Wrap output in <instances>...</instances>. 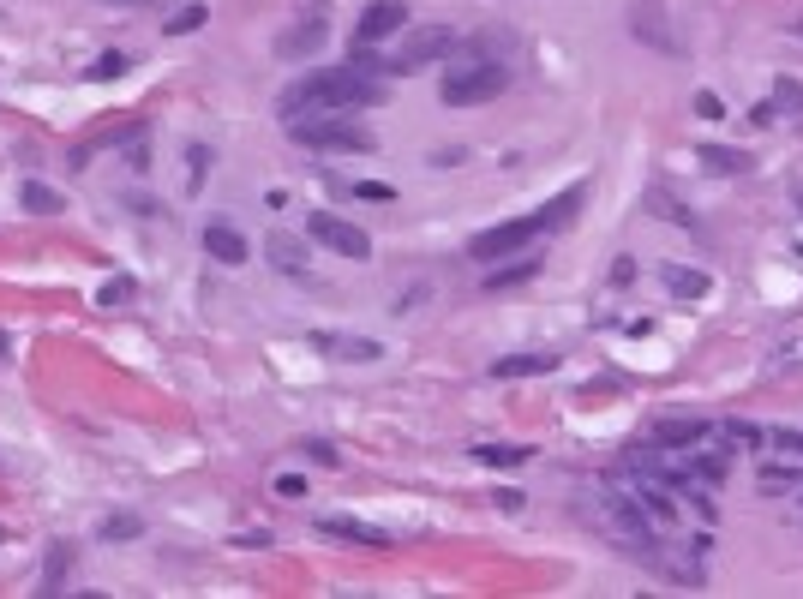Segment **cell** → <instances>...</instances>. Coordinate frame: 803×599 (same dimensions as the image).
<instances>
[{
  "label": "cell",
  "mask_w": 803,
  "mask_h": 599,
  "mask_svg": "<svg viewBox=\"0 0 803 599\" xmlns=\"http://www.w3.org/2000/svg\"><path fill=\"white\" fill-rule=\"evenodd\" d=\"M384 84H372V72L360 66H330V72H306L300 84H288L276 96V114L294 120V114H354L366 102H378Z\"/></svg>",
  "instance_id": "cell-1"
},
{
  "label": "cell",
  "mask_w": 803,
  "mask_h": 599,
  "mask_svg": "<svg viewBox=\"0 0 803 599\" xmlns=\"http://www.w3.org/2000/svg\"><path fill=\"white\" fill-rule=\"evenodd\" d=\"M510 90V66L498 60L492 42H462L450 54V72L438 84V102L444 108H480V102H498Z\"/></svg>",
  "instance_id": "cell-2"
},
{
  "label": "cell",
  "mask_w": 803,
  "mask_h": 599,
  "mask_svg": "<svg viewBox=\"0 0 803 599\" xmlns=\"http://www.w3.org/2000/svg\"><path fill=\"white\" fill-rule=\"evenodd\" d=\"M288 138L300 150H372V132L360 120H348V114H294Z\"/></svg>",
  "instance_id": "cell-3"
},
{
  "label": "cell",
  "mask_w": 803,
  "mask_h": 599,
  "mask_svg": "<svg viewBox=\"0 0 803 599\" xmlns=\"http://www.w3.org/2000/svg\"><path fill=\"white\" fill-rule=\"evenodd\" d=\"M462 48V36L450 30V24H420V30H408L402 42H396V54H384V72L390 78H408V72H420V66H432V60H450Z\"/></svg>",
  "instance_id": "cell-4"
},
{
  "label": "cell",
  "mask_w": 803,
  "mask_h": 599,
  "mask_svg": "<svg viewBox=\"0 0 803 599\" xmlns=\"http://www.w3.org/2000/svg\"><path fill=\"white\" fill-rule=\"evenodd\" d=\"M300 228H306V240L330 246L336 258H354V264H360V258H372V234H366V228H354V222H348V216H336V210H306V222H300Z\"/></svg>",
  "instance_id": "cell-5"
},
{
  "label": "cell",
  "mask_w": 803,
  "mask_h": 599,
  "mask_svg": "<svg viewBox=\"0 0 803 599\" xmlns=\"http://www.w3.org/2000/svg\"><path fill=\"white\" fill-rule=\"evenodd\" d=\"M540 228H534V216H516V222H498V228H486V234H474L468 240V258H480V264H498V258H510L516 246H528Z\"/></svg>",
  "instance_id": "cell-6"
},
{
  "label": "cell",
  "mask_w": 803,
  "mask_h": 599,
  "mask_svg": "<svg viewBox=\"0 0 803 599\" xmlns=\"http://www.w3.org/2000/svg\"><path fill=\"white\" fill-rule=\"evenodd\" d=\"M720 444V426L714 420H684V414H666L654 426V450H714Z\"/></svg>",
  "instance_id": "cell-7"
},
{
  "label": "cell",
  "mask_w": 803,
  "mask_h": 599,
  "mask_svg": "<svg viewBox=\"0 0 803 599\" xmlns=\"http://www.w3.org/2000/svg\"><path fill=\"white\" fill-rule=\"evenodd\" d=\"M630 30H636V42H648L660 54H684V42H678V30H672V18H666L660 0H636L630 6Z\"/></svg>",
  "instance_id": "cell-8"
},
{
  "label": "cell",
  "mask_w": 803,
  "mask_h": 599,
  "mask_svg": "<svg viewBox=\"0 0 803 599\" xmlns=\"http://www.w3.org/2000/svg\"><path fill=\"white\" fill-rule=\"evenodd\" d=\"M402 24H408V0H372L360 12V24H354V42L378 48L384 36H402Z\"/></svg>",
  "instance_id": "cell-9"
},
{
  "label": "cell",
  "mask_w": 803,
  "mask_h": 599,
  "mask_svg": "<svg viewBox=\"0 0 803 599\" xmlns=\"http://www.w3.org/2000/svg\"><path fill=\"white\" fill-rule=\"evenodd\" d=\"M264 258L276 264V276H288V282H312V258H306V240H300V234L276 228V234L264 240Z\"/></svg>",
  "instance_id": "cell-10"
},
{
  "label": "cell",
  "mask_w": 803,
  "mask_h": 599,
  "mask_svg": "<svg viewBox=\"0 0 803 599\" xmlns=\"http://www.w3.org/2000/svg\"><path fill=\"white\" fill-rule=\"evenodd\" d=\"M318 534L324 540H342V546H372V552H390L396 546L390 528H372V522H354V516H318Z\"/></svg>",
  "instance_id": "cell-11"
},
{
  "label": "cell",
  "mask_w": 803,
  "mask_h": 599,
  "mask_svg": "<svg viewBox=\"0 0 803 599\" xmlns=\"http://www.w3.org/2000/svg\"><path fill=\"white\" fill-rule=\"evenodd\" d=\"M204 252H210L216 264H246V258H252V240H246L228 216H210V222H204Z\"/></svg>",
  "instance_id": "cell-12"
},
{
  "label": "cell",
  "mask_w": 803,
  "mask_h": 599,
  "mask_svg": "<svg viewBox=\"0 0 803 599\" xmlns=\"http://www.w3.org/2000/svg\"><path fill=\"white\" fill-rule=\"evenodd\" d=\"M324 36H330V18H324V12H312V18H300V24H288V30L276 36V54H282V60L318 54V48H324Z\"/></svg>",
  "instance_id": "cell-13"
},
{
  "label": "cell",
  "mask_w": 803,
  "mask_h": 599,
  "mask_svg": "<svg viewBox=\"0 0 803 599\" xmlns=\"http://www.w3.org/2000/svg\"><path fill=\"white\" fill-rule=\"evenodd\" d=\"M582 198H588V186L576 180L570 192H558L552 204H540V210H534V228H540V234H558V228H570V222L582 216Z\"/></svg>",
  "instance_id": "cell-14"
},
{
  "label": "cell",
  "mask_w": 803,
  "mask_h": 599,
  "mask_svg": "<svg viewBox=\"0 0 803 599\" xmlns=\"http://www.w3.org/2000/svg\"><path fill=\"white\" fill-rule=\"evenodd\" d=\"M318 354H330L342 366H372V360H384V342H372V336H318Z\"/></svg>",
  "instance_id": "cell-15"
},
{
  "label": "cell",
  "mask_w": 803,
  "mask_h": 599,
  "mask_svg": "<svg viewBox=\"0 0 803 599\" xmlns=\"http://www.w3.org/2000/svg\"><path fill=\"white\" fill-rule=\"evenodd\" d=\"M564 354H498L492 360V378H534V372H558Z\"/></svg>",
  "instance_id": "cell-16"
},
{
  "label": "cell",
  "mask_w": 803,
  "mask_h": 599,
  "mask_svg": "<svg viewBox=\"0 0 803 599\" xmlns=\"http://www.w3.org/2000/svg\"><path fill=\"white\" fill-rule=\"evenodd\" d=\"M696 162L714 168V174H732V180H738V174H756V156H750V150H726V144H702Z\"/></svg>",
  "instance_id": "cell-17"
},
{
  "label": "cell",
  "mask_w": 803,
  "mask_h": 599,
  "mask_svg": "<svg viewBox=\"0 0 803 599\" xmlns=\"http://www.w3.org/2000/svg\"><path fill=\"white\" fill-rule=\"evenodd\" d=\"M762 372H768V378H803V336L774 342V348H768V360H762Z\"/></svg>",
  "instance_id": "cell-18"
},
{
  "label": "cell",
  "mask_w": 803,
  "mask_h": 599,
  "mask_svg": "<svg viewBox=\"0 0 803 599\" xmlns=\"http://www.w3.org/2000/svg\"><path fill=\"white\" fill-rule=\"evenodd\" d=\"M474 462H486V468H522V462H534V444H474Z\"/></svg>",
  "instance_id": "cell-19"
},
{
  "label": "cell",
  "mask_w": 803,
  "mask_h": 599,
  "mask_svg": "<svg viewBox=\"0 0 803 599\" xmlns=\"http://www.w3.org/2000/svg\"><path fill=\"white\" fill-rule=\"evenodd\" d=\"M660 276H666V288H672L678 300H702V294H708V276H702V270H690V264H666Z\"/></svg>",
  "instance_id": "cell-20"
},
{
  "label": "cell",
  "mask_w": 803,
  "mask_h": 599,
  "mask_svg": "<svg viewBox=\"0 0 803 599\" xmlns=\"http://www.w3.org/2000/svg\"><path fill=\"white\" fill-rule=\"evenodd\" d=\"M18 198H24V210H36V216H54V210H66V198H60L48 180H24V186H18Z\"/></svg>",
  "instance_id": "cell-21"
},
{
  "label": "cell",
  "mask_w": 803,
  "mask_h": 599,
  "mask_svg": "<svg viewBox=\"0 0 803 599\" xmlns=\"http://www.w3.org/2000/svg\"><path fill=\"white\" fill-rule=\"evenodd\" d=\"M648 210H654V216H666V222H678V228H702V222H696V210H690V204H678L666 186H654V192H648Z\"/></svg>",
  "instance_id": "cell-22"
},
{
  "label": "cell",
  "mask_w": 803,
  "mask_h": 599,
  "mask_svg": "<svg viewBox=\"0 0 803 599\" xmlns=\"http://www.w3.org/2000/svg\"><path fill=\"white\" fill-rule=\"evenodd\" d=\"M528 276H540V258H510V264L498 258V270L486 276V288L498 294V288H516V282H528Z\"/></svg>",
  "instance_id": "cell-23"
},
{
  "label": "cell",
  "mask_w": 803,
  "mask_h": 599,
  "mask_svg": "<svg viewBox=\"0 0 803 599\" xmlns=\"http://www.w3.org/2000/svg\"><path fill=\"white\" fill-rule=\"evenodd\" d=\"M210 24V6H180V12H168V24H162V36H192V30H204Z\"/></svg>",
  "instance_id": "cell-24"
},
{
  "label": "cell",
  "mask_w": 803,
  "mask_h": 599,
  "mask_svg": "<svg viewBox=\"0 0 803 599\" xmlns=\"http://www.w3.org/2000/svg\"><path fill=\"white\" fill-rule=\"evenodd\" d=\"M774 114H786L792 126H803V84L798 78H780L774 84Z\"/></svg>",
  "instance_id": "cell-25"
},
{
  "label": "cell",
  "mask_w": 803,
  "mask_h": 599,
  "mask_svg": "<svg viewBox=\"0 0 803 599\" xmlns=\"http://www.w3.org/2000/svg\"><path fill=\"white\" fill-rule=\"evenodd\" d=\"M336 192H354V198H372V204L396 198V186H384V180H336Z\"/></svg>",
  "instance_id": "cell-26"
},
{
  "label": "cell",
  "mask_w": 803,
  "mask_h": 599,
  "mask_svg": "<svg viewBox=\"0 0 803 599\" xmlns=\"http://www.w3.org/2000/svg\"><path fill=\"white\" fill-rule=\"evenodd\" d=\"M66 570H72V546H48V576H42V588H48V594H54V588H60V576H66Z\"/></svg>",
  "instance_id": "cell-27"
},
{
  "label": "cell",
  "mask_w": 803,
  "mask_h": 599,
  "mask_svg": "<svg viewBox=\"0 0 803 599\" xmlns=\"http://www.w3.org/2000/svg\"><path fill=\"white\" fill-rule=\"evenodd\" d=\"M126 66H132V60H126L120 48H108V54H96V60H90V78H120Z\"/></svg>",
  "instance_id": "cell-28"
},
{
  "label": "cell",
  "mask_w": 803,
  "mask_h": 599,
  "mask_svg": "<svg viewBox=\"0 0 803 599\" xmlns=\"http://www.w3.org/2000/svg\"><path fill=\"white\" fill-rule=\"evenodd\" d=\"M204 168H210V150H204V144H192V150H186V192H198V186H204Z\"/></svg>",
  "instance_id": "cell-29"
},
{
  "label": "cell",
  "mask_w": 803,
  "mask_h": 599,
  "mask_svg": "<svg viewBox=\"0 0 803 599\" xmlns=\"http://www.w3.org/2000/svg\"><path fill=\"white\" fill-rule=\"evenodd\" d=\"M138 534H144L138 516H108V522H102V540H138Z\"/></svg>",
  "instance_id": "cell-30"
},
{
  "label": "cell",
  "mask_w": 803,
  "mask_h": 599,
  "mask_svg": "<svg viewBox=\"0 0 803 599\" xmlns=\"http://www.w3.org/2000/svg\"><path fill=\"white\" fill-rule=\"evenodd\" d=\"M96 300H102V306H126V300H132V282H108Z\"/></svg>",
  "instance_id": "cell-31"
},
{
  "label": "cell",
  "mask_w": 803,
  "mask_h": 599,
  "mask_svg": "<svg viewBox=\"0 0 803 599\" xmlns=\"http://www.w3.org/2000/svg\"><path fill=\"white\" fill-rule=\"evenodd\" d=\"M630 282H636V258H618L612 264V288H630Z\"/></svg>",
  "instance_id": "cell-32"
},
{
  "label": "cell",
  "mask_w": 803,
  "mask_h": 599,
  "mask_svg": "<svg viewBox=\"0 0 803 599\" xmlns=\"http://www.w3.org/2000/svg\"><path fill=\"white\" fill-rule=\"evenodd\" d=\"M276 498H306V480H300V474H282V480H276Z\"/></svg>",
  "instance_id": "cell-33"
},
{
  "label": "cell",
  "mask_w": 803,
  "mask_h": 599,
  "mask_svg": "<svg viewBox=\"0 0 803 599\" xmlns=\"http://www.w3.org/2000/svg\"><path fill=\"white\" fill-rule=\"evenodd\" d=\"M774 450H786V456H803V432H774Z\"/></svg>",
  "instance_id": "cell-34"
},
{
  "label": "cell",
  "mask_w": 803,
  "mask_h": 599,
  "mask_svg": "<svg viewBox=\"0 0 803 599\" xmlns=\"http://www.w3.org/2000/svg\"><path fill=\"white\" fill-rule=\"evenodd\" d=\"M306 456H312V462H324V468H336V450H330V444H318V438L306 444Z\"/></svg>",
  "instance_id": "cell-35"
},
{
  "label": "cell",
  "mask_w": 803,
  "mask_h": 599,
  "mask_svg": "<svg viewBox=\"0 0 803 599\" xmlns=\"http://www.w3.org/2000/svg\"><path fill=\"white\" fill-rule=\"evenodd\" d=\"M108 6H144V0H108Z\"/></svg>",
  "instance_id": "cell-36"
}]
</instances>
